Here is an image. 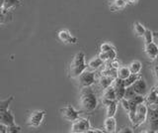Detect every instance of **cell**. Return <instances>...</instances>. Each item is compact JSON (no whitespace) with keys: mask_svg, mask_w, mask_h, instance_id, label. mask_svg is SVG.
<instances>
[{"mask_svg":"<svg viewBox=\"0 0 158 133\" xmlns=\"http://www.w3.org/2000/svg\"><path fill=\"white\" fill-rule=\"evenodd\" d=\"M104 129L105 132L108 133H114L117 129V121L115 117H107L104 122Z\"/></svg>","mask_w":158,"mask_h":133,"instance_id":"5bb4252c","label":"cell"},{"mask_svg":"<svg viewBox=\"0 0 158 133\" xmlns=\"http://www.w3.org/2000/svg\"><path fill=\"white\" fill-rule=\"evenodd\" d=\"M118 133H123V132H128V133H131L132 129L130 127H126V128H122V130H118Z\"/></svg>","mask_w":158,"mask_h":133,"instance_id":"4dcf8cb0","label":"cell"},{"mask_svg":"<svg viewBox=\"0 0 158 133\" xmlns=\"http://www.w3.org/2000/svg\"><path fill=\"white\" fill-rule=\"evenodd\" d=\"M98 57L103 60L105 63L111 61V60H114V59L117 58V52H116V49H113L111 51H108V52H101L99 53Z\"/></svg>","mask_w":158,"mask_h":133,"instance_id":"d6986e66","label":"cell"},{"mask_svg":"<svg viewBox=\"0 0 158 133\" xmlns=\"http://www.w3.org/2000/svg\"><path fill=\"white\" fill-rule=\"evenodd\" d=\"M76 81L80 90L83 87L92 86L96 82V73L93 71H84L80 76H78Z\"/></svg>","mask_w":158,"mask_h":133,"instance_id":"8992f818","label":"cell"},{"mask_svg":"<svg viewBox=\"0 0 158 133\" xmlns=\"http://www.w3.org/2000/svg\"><path fill=\"white\" fill-rule=\"evenodd\" d=\"M14 100V96H10L5 100H0V123L7 126L16 125L15 117L9 111V105Z\"/></svg>","mask_w":158,"mask_h":133,"instance_id":"3957f363","label":"cell"},{"mask_svg":"<svg viewBox=\"0 0 158 133\" xmlns=\"http://www.w3.org/2000/svg\"><path fill=\"white\" fill-rule=\"evenodd\" d=\"M4 15H5V13L3 12L2 8H0V22H1V20H2V18L4 17Z\"/></svg>","mask_w":158,"mask_h":133,"instance_id":"e575fe53","label":"cell"},{"mask_svg":"<svg viewBox=\"0 0 158 133\" xmlns=\"http://www.w3.org/2000/svg\"><path fill=\"white\" fill-rule=\"evenodd\" d=\"M146 122L149 129L147 132H158V108L154 105L147 106Z\"/></svg>","mask_w":158,"mask_h":133,"instance_id":"5b68a950","label":"cell"},{"mask_svg":"<svg viewBox=\"0 0 158 133\" xmlns=\"http://www.w3.org/2000/svg\"><path fill=\"white\" fill-rule=\"evenodd\" d=\"M117 73H118V78H122V80H126V78L131 75L130 69L128 67H120L117 70Z\"/></svg>","mask_w":158,"mask_h":133,"instance_id":"cb8c5ba5","label":"cell"},{"mask_svg":"<svg viewBox=\"0 0 158 133\" xmlns=\"http://www.w3.org/2000/svg\"><path fill=\"white\" fill-rule=\"evenodd\" d=\"M145 104L148 105H158V95L154 88H151L145 97Z\"/></svg>","mask_w":158,"mask_h":133,"instance_id":"2e32d148","label":"cell"},{"mask_svg":"<svg viewBox=\"0 0 158 133\" xmlns=\"http://www.w3.org/2000/svg\"><path fill=\"white\" fill-rule=\"evenodd\" d=\"M47 112L46 110H35L31 113V115L29 116V119L27 124L28 126L32 127V128H38L41 126V124L43 123L44 116H46Z\"/></svg>","mask_w":158,"mask_h":133,"instance_id":"ba28073f","label":"cell"},{"mask_svg":"<svg viewBox=\"0 0 158 133\" xmlns=\"http://www.w3.org/2000/svg\"><path fill=\"white\" fill-rule=\"evenodd\" d=\"M87 70V64L85 62V55L83 52H78L75 56L73 57L72 61L69 65L68 69V76L70 78H76L78 76Z\"/></svg>","mask_w":158,"mask_h":133,"instance_id":"7a4b0ae2","label":"cell"},{"mask_svg":"<svg viewBox=\"0 0 158 133\" xmlns=\"http://www.w3.org/2000/svg\"><path fill=\"white\" fill-rule=\"evenodd\" d=\"M127 4L126 3L125 0H111L109 3V7L112 11H117V10H122Z\"/></svg>","mask_w":158,"mask_h":133,"instance_id":"ffe728a7","label":"cell"},{"mask_svg":"<svg viewBox=\"0 0 158 133\" xmlns=\"http://www.w3.org/2000/svg\"><path fill=\"white\" fill-rule=\"evenodd\" d=\"M107 63H109V66H110L111 68H113V69H115V70H118V69L121 67L120 62H118V60L117 58H116V59H114V60L109 61V62H107Z\"/></svg>","mask_w":158,"mask_h":133,"instance_id":"f1b7e54d","label":"cell"},{"mask_svg":"<svg viewBox=\"0 0 158 133\" xmlns=\"http://www.w3.org/2000/svg\"><path fill=\"white\" fill-rule=\"evenodd\" d=\"M153 42H154L158 47V32H153Z\"/></svg>","mask_w":158,"mask_h":133,"instance_id":"1f68e13d","label":"cell"},{"mask_svg":"<svg viewBox=\"0 0 158 133\" xmlns=\"http://www.w3.org/2000/svg\"><path fill=\"white\" fill-rule=\"evenodd\" d=\"M145 30L146 29L143 27V25L141 23L135 22V24H133V31H135V35L137 37H143V35H144V33H145Z\"/></svg>","mask_w":158,"mask_h":133,"instance_id":"d4e9b609","label":"cell"},{"mask_svg":"<svg viewBox=\"0 0 158 133\" xmlns=\"http://www.w3.org/2000/svg\"><path fill=\"white\" fill-rule=\"evenodd\" d=\"M140 78L139 73L138 75H135V73H131L130 76H128L126 80H123V82H125V86L126 87H128V86H131L133 83H135V81H137L138 78Z\"/></svg>","mask_w":158,"mask_h":133,"instance_id":"484cf974","label":"cell"},{"mask_svg":"<svg viewBox=\"0 0 158 133\" xmlns=\"http://www.w3.org/2000/svg\"><path fill=\"white\" fill-rule=\"evenodd\" d=\"M127 4H135L138 0H125Z\"/></svg>","mask_w":158,"mask_h":133,"instance_id":"836d02e7","label":"cell"},{"mask_svg":"<svg viewBox=\"0 0 158 133\" xmlns=\"http://www.w3.org/2000/svg\"><path fill=\"white\" fill-rule=\"evenodd\" d=\"M0 133H8V126L0 123Z\"/></svg>","mask_w":158,"mask_h":133,"instance_id":"f546056e","label":"cell"},{"mask_svg":"<svg viewBox=\"0 0 158 133\" xmlns=\"http://www.w3.org/2000/svg\"><path fill=\"white\" fill-rule=\"evenodd\" d=\"M60 113L63 116V118H65L66 120L71 121V122L77 120L78 118L80 117V112L77 111L75 108L70 104L60 108Z\"/></svg>","mask_w":158,"mask_h":133,"instance_id":"9c48e42d","label":"cell"},{"mask_svg":"<svg viewBox=\"0 0 158 133\" xmlns=\"http://www.w3.org/2000/svg\"><path fill=\"white\" fill-rule=\"evenodd\" d=\"M118 101L116 100H113L110 104L106 106V109H107V117H113L115 116L116 114V111H117V108H118Z\"/></svg>","mask_w":158,"mask_h":133,"instance_id":"44dd1931","label":"cell"},{"mask_svg":"<svg viewBox=\"0 0 158 133\" xmlns=\"http://www.w3.org/2000/svg\"><path fill=\"white\" fill-rule=\"evenodd\" d=\"M3 2H4V0H0V8H2V6H3Z\"/></svg>","mask_w":158,"mask_h":133,"instance_id":"8d00e7d4","label":"cell"},{"mask_svg":"<svg viewBox=\"0 0 158 133\" xmlns=\"http://www.w3.org/2000/svg\"><path fill=\"white\" fill-rule=\"evenodd\" d=\"M98 97L95 91L91 88V86L81 88L79 103H80L82 111L87 113L94 111L98 106Z\"/></svg>","mask_w":158,"mask_h":133,"instance_id":"6da1fadb","label":"cell"},{"mask_svg":"<svg viewBox=\"0 0 158 133\" xmlns=\"http://www.w3.org/2000/svg\"><path fill=\"white\" fill-rule=\"evenodd\" d=\"M131 88L135 91V93L137 95H147V85L145 81L140 77L137 81L135 82V83L131 86Z\"/></svg>","mask_w":158,"mask_h":133,"instance_id":"7c38bea8","label":"cell"},{"mask_svg":"<svg viewBox=\"0 0 158 133\" xmlns=\"http://www.w3.org/2000/svg\"><path fill=\"white\" fill-rule=\"evenodd\" d=\"M142 65L139 61H133L130 66H128V69H130L131 73H135V75H138L139 72L141 71Z\"/></svg>","mask_w":158,"mask_h":133,"instance_id":"603a6c76","label":"cell"},{"mask_svg":"<svg viewBox=\"0 0 158 133\" xmlns=\"http://www.w3.org/2000/svg\"><path fill=\"white\" fill-rule=\"evenodd\" d=\"M20 5H21V1H20V0H4L2 10L5 14H6L11 10V9L16 8Z\"/></svg>","mask_w":158,"mask_h":133,"instance_id":"e0dca14e","label":"cell"},{"mask_svg":"<svg viewBox=\"0 0 158 133\" xmlns=\"http://www.w3.org/2000/svg\"><path fill=\"white\" fill-rule=\"evenodd\" d=\"M115 78H113L111 77H107V76H100L98 78V83L99 86H100L102 90H106L107 87L111 86L113 85V82Z\"/></svg>","mask_w":158,"mask_h":133,"instance_id":"ac0fdd59","label":"cell"},{"mask_svg":"<svg viewBox=\"0 0 158 133\" xmlns=\"http://www.w3.org/2000/svg\"><path fill=\"white\" fill-rule=\"evenodd\" d=\"M104 65H105V62H104L103 60H101V59L97 56V57H95L94 59H92V60L88 63L87 69H88L89 71L95 72V71L99 70V69L103 68Z\"/></svg>","mask_w":158,"mask_h":133,"instance_id":"9a60e30c","label":"cell"},{"mask_svg":"<svg viewBox=\"0 0 158 133\" xmlns=\"http://www.w3.org/2000/svg\"><path fill=\"white\" fill-rule=\"evenodd\" d=\"M103 98H107V100H117L116 97V92H115V88L113 87V86L107 87L106 90H104L103 92Z\"/></svg>","mask_w":158,"mask_h":133,"instance_id":"7402d4cb","label":"cell"},{"mask_svg":"<svg viewBox=\"0 0 158 133\" xmlns=\"http://www.w3.org/2000/svg\"><path fill=\"white\" fill-rule=\"evenodd\" d=\"M144 52L146 54V56L153 61L158 56V47L154 42H151L149 44L144 45Z\"/></svg>","mask_w":158,"mask_h":133,"instance_id":"4fadbf2b","label":"cell"},{"mask_svg":"<svg viewBox=\"0 0 158 133\" xmlns=\"http://www.w3.org/2000/svg\"><path fill=\"white\" fill-rule=\"evenodd\" d=\"M112 86L114 88H115L117 100L120 101L122 98L125 97L126 90H127V87L125 86V82H123V80H122V78H116L115 80H114Z\"/></svg>","mask_w":158,"mask_h":133,"instance_id":"30bf717a","label":"cell"},{"mask_svg":"<svg viewBox=\"0 0 158 133\" xmlns=\"http://www.w3.org/2000/svg\"><path fill=\"white\" fill-rule=\"evenodd\" d=\"M57 37L62 43L64 44H77V38L71 35V33L66 29H62V30L58 31Z\"/></svg>","mask_w":158,"mask_h":133,"instance_id":"8fae6325","label":"cell"},{"mask_svg":"<svg viewBox=\"0 0 158 133\" xmlns=\"http://www.w3.org/2000/svg\"><path fill=\"white\" fill-rule=\"evenodd\" d=\"M91 128L92 127L88 118L79 117L77 120L72 122L70 131L72 133H88Z\"/></svg>","mask_w":158,"mask_h":133,"instance_id":"52a82bcc","label":"cell"},{"mask_svg":"<svg viewBox=\"0 0 158 133\" xmlns=\"http://www.w3.org/2000/svg\"><path fill=\"white\" fill-rule=\"evenodd\" d=\"M153 88L155 90V91L157 92V95H158V83H156L155 85V86H153Z\"/></svg>","mask_w":158,"mask_h":133,"instance_id":"d590c367","label":"cell"},{"mask_svg":"<svg viewBox=\"0 0 158 133\" xmlns=\"http://www.w3.org/2000/svg\"><path fill=\"white\" fill-rule=\"evenodd\" d=\"M153 73H154V77H155V82L156 83H158V69H153Z\"/></svg>","mask_w":158,"mask_h":133,"instance_id":"d6a6232c","label":"cell"},{"mask_svg":"<svg viewBox=\"0 0 158 133\" xmlns=\"http://www.w3.org/2000/svg\"><path fill=\"white\" fill-rule=\"evenodd\" d=\"M142 38H143V41H144V45L153 42V32L151 30H145V33Z\"/></svg>","mask_w":158,"mask_h":133,"instance_id":"4316f807","label":"cell"},{"mask_svg":"<svg viewBox=\"0 0 158 133\" xmlns=\"http://www.w3.org/2000/svg\"><path fill=\"white\" fill-rule=\"evenodd\" d=\"M147 117V105L145 103H140L136 106V109L130 118L132 124V128H137L146 121Z\"/></svg>","mask_w":158,"mask_h":133,"instance_id":"277c9868","label":"cell"},{"mask_svg":"<svg viewBox=\"0 0 158 133\" xmlns=\"http://www.w3.org/2000/svg\"><path fill=\"white\" fill-rule=\"evenodd\" d=\"M113 49H115V48H114V46L112 45V44L108 43V42L103 43L102 45L100 46V51L101 52H108V51L113 50Z\"/></svg>","mask_w":158,"mask_h":133,"instance_id":"83f0119b","label":"cell"}]
</instances>
